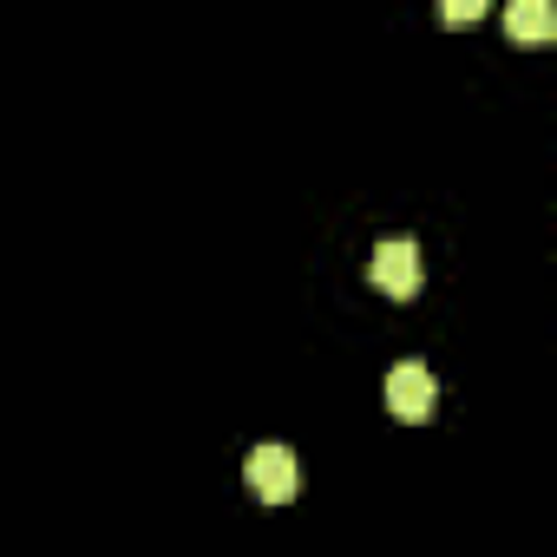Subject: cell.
Listing matches in <instances>:
<instances>
[{"label": "cell", "instance_id": "3", "mask_svg": "<svg viewBox=\"0 0 557 557\" xmlns=\"http://www.w3.org/2000/svg\"><path fill=\"white\" fill-rule=\"evenodd\" d=\"M387 407H394V420H426L433 413V374L420 361H400L387 374Z\"/></svg>", "mask_w": 557, "mask_h": 557}, {"label": "cell", "instance_id": "5", "mask_svg": "<svg viewBox=\"0 0 557 557\" xmlns=\"http://www.w3.org/2000/svg\"><path fill=\"white\" fill-rule=\"evenodd\" d=\"M485 8H479V0H446V8H440V21L446 27H466V21H479Z\"/></svg>", "mask_w": 557, "mask_h": 557}, {"label": "cell", "instance_id": "4", "mask_svg": "<svg viewBox=\"0 0 557 557\" xmlns=\"http://www.w3.org/2000/svg\"><path fill=\"white\" fill-rule=\"evenodd\" d=\"M505 34H518V40H550V34H557V14L544 8V0H511V8H505Z\"/></svg>", "mask_w": 557, "mask_h": 557}, {"label": "cell", "instance_id": "2", "mask_svg": "<svg viewBox=\"0 0 557 557\" xmlns=\"http://www.w3.org/2000/svg\"><path fill=\"white\" fill-rule=\"evenodd\" d=\"M249 485H256V498H269V505H283V498H296L302 492V459L289 453V446H256L249 453Z\"/></svg>", "mask_w": 557, "mask_h": 557}, {"label": "cell", "instance_id": "1", "mask_svg": "<svg viewBox=\"0 0 557 557\" xmlns=\"http://www.w3.org/2000/svg\"><path fill=\"white\" fill-rule=\"evenodd\" d=\"M368 275H374V289H387L394 302L420 296V243H413V236H387V243L374 249Z\"/></svg>", "mask_w": 557, "mask_h": 557}]
</instances>
